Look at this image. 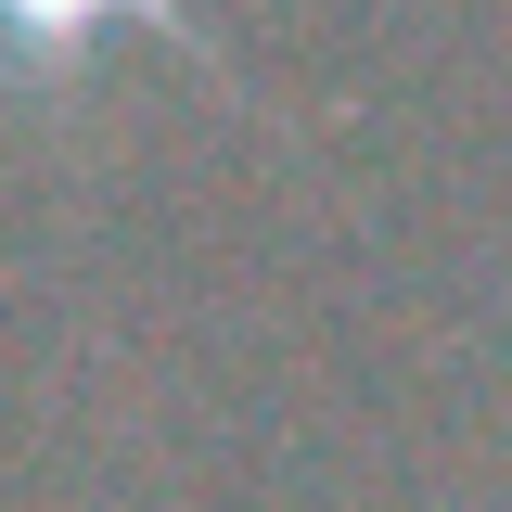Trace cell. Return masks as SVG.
Listing matches in <instances>:
<instances>
[{
    "label": "cell",
    "mask_w": 512,
    "mask_h": 512,
    "mask_svg": "<svg viewBox=\"0 0 512 512\" xmlns=\"http://www.w3.org/2000/svg\"><path fill=\"white\" fill-rule=\"evenodd\" d=\"M180 39L192 64H218V26L192 13V0H0V77H26V90H64L77 64L103 52V39Z\"/></svg>",
    "instance_id": "cell-1"
}]
</instances>
